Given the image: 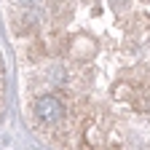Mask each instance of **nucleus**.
I'll list each match as a JSON object with an SVG mask.
<instances>
[{
  "mask_svg": "<svg viewBox=\"0 0 150 150\" xmlns=\"http://www.w3.org/2000/svg\"><path fill=\"white\" fill-rule=\"evenodd\" d=\"M19 3H22V6H27V8H35L38 3H40V0H19Z\"/></svg>",
  "mask_w": 150,
  "mask_h": 150,
  "instance_id": "f03ea898",
  "label": "nucleus"
},
{
  "mask_svg": "<svg viewBox=\"0 0 150 150\" xmlns=\"http://www.w3.org/2000/svg\"><path fill=\"white\" fill-rule=\"evenodd\" d=\"M32 115L38 123H43V126H59L64 118H67V110L62 105V99H56V97H40L35 102L32 107Z\"/></svg>",
  "mask_w": 150,
  "mask_h": 150,
  "instance_id": "f257e3e1",
  "label": "nucleus"
}]
</instances>
